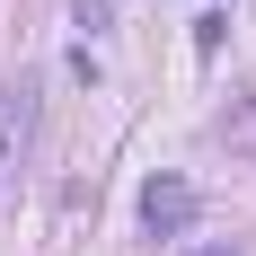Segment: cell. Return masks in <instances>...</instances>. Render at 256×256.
I'll return each instance as SVG.
<instances>
[{"label": "cell", "instance_id": "6da1fadb", "mask_svg": "<svg viewBox=\"0 0 256 256\" xmlns=\"http://www.w3.org/2000/svg\"><path fill=\"white\" fill-rule=\"evenodd\" d=\"M142 230L150 238H186L194 230V186L186 177H150L142 186Z\"/></svg>", "mask_w": 256, "mask_h": 256}, {"label": "cell", "instance_id": "7a4b0ae2", "mask_svg": "<svg viewBox=\"0 0 256 256\" xmlns=\"http://www.w3.org/2000/svg\"><path fill=\"white\" fill-rule=\"evenodd\" d=\"M26 115H36V80L9 71V88H0V177H9V159H18V142H26Z\"/></svg>", "mask_w": 256, "mask_h": 256}, {"label": "cell", "instance_id": "3957f363", "mask_svg": "<svg viewBox=\"0 0 256 256\" xmlns=\"http://www.w3.org/2000/svg\"><path fill=\"white\" fill-rule=\"evenodd\" d=\"M212 142H221L230 159H256V88H238V98L212 115Z\"/></svg>", "mask_w": 256, "mask_h": 256}, {"label": "cell", "instance_id": "277c9868", "mask_svg": "<svg viewBox=\"0 0 256 256\" xmlns=\"http://www.w3.org/2000/svg\"><path fill=\"white\" fill-rule=\"evenodd\" d=\"M194 256H238V248H194Z\"/></svg>", "mask_w": 256, "mask_h": 256}]
</instances>
